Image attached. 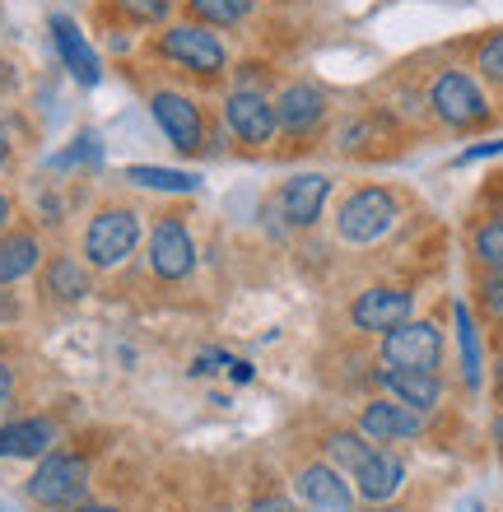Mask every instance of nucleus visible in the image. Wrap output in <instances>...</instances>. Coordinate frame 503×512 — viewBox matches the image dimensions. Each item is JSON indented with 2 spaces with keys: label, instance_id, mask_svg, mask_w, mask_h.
I'll use <instances>...</instances> for the list:
<instances>
[{
  "label": "nucleus",
  "instance_id": "31",
  "mask_svg": "<svg viewBox=\"0 0 503 512\" xmlns=\"http://www.w3.org/2000/svg\"><path fill=\"white\" fill-rule=\"evenodd\" d=\"M247 512H299V503L285 489H266V494H257V499L247 503Z\"/></svg>",
  "mask_w": 503,
  "mask_h": 512
},
{
  "label": "nucleus",
  "instance_id": "38",
  "mask_svg": "<svg viewBox=\"0 0 503 512\" xmlns=\"http://www.w3.org/2000/svg\"><path fill=\"white\" fill-rule=\"evenodd\" d=\"M494 401L503 405V354L494 359Z\"/></svg>",
  "mask_w": 503,
  "mask_h": 512
},
{
  "label": "nucleus",
  "instance_id": "24",
  "mask_svg": "<svg viewBox=\"0 0 503 512\" xmlns=\"http://www.w3.org/2000/svg\"><path fill=\"white\" fill-rule=\"evenodd\" d=\"M322 452H327V461L336 466V471L350 475L354 466H359V461L373 452V443H368L364 433L350 424V429H327V438H322Z\"/></svg>",
  "mask_w": 503,
  "mask_h": 512
},
{
  "label": "nucleus",
  "instance_id": "29",
  "mask_svg": "<svg viewBox=\"0 0 503 512\" xmlns=\"http://www.w3.org/2000/svg\"><path fill=\"white\" fill-rule=\"evenodd\" d=\"M126 19H136V24H164L168 14H173V0H112Z\"/></svg>",
  "mask_w": 503,
  "mask_h": 512
},
{
  "label": "nucleus",
  "instance_id": "26",
  "mask_svg": "<svg viewBox=\"0 0 503 512\" xmlns=\"http://www.w3.org/2000/svg\"><path fill=\"white\" fill-rule=\"evenodd\" d=\"M471 252L485 270H503V215H490L471 233Z\"/></svg>",
  "mask_w": 503,
  "mask_h": 512
},
{
  "label": "nucleus",
  "instance_id": "30",
  "mask_svg": "<svg viewBox=\"0 0 503 512\" xmlns=\"http://www.w3.org/2000/svg\"><path fill=\"white\" fill-rule=\"evenodd\" d=\"M476 298H480V312H485V317L503 322V270H485V275H480Z\"/></svg>",
  "mask_w": 503,
  "mask_h": 512
},
{
  "label": "nucleus",
  "instance_id": "9",
  "mask_svg": "<svg viewBox=\"0 0 503 512\" xmlns=\"http://www.w3.org/2000/svg\"><path fill=\"white\" fill-rule=\"evenodd\" d=\"M271 103H275V126H280V135H289V140H308V135H317L331 122V94L313 80L285 84Z\"/></svg>",
  "mask_w": 503,
  "mask_h": 512
},
{
  "label": "nucleus",
  "instance_id": "25",
  "mask_svg": "<svg viewBox=\"0 0 503 512\" xmlns=\"http://www.w3.org/2000/svg\"><path fill=\"white\" fill-rule=\"evenodd\" d=\"M457 336H462V378L466 387H480V336H476V317L466 303H457Z\"/></svg>",
  "mask_w": 503,
  "mask_h": 512
},
{
  "label": "nucleus",
  "instance_id": "27",
  "mask_svg": "<svg viewBox=\"0 0 503 512\" xmlns=\"http://www.w3.org/2000/svg\"><path fill=\"white\" fill-rule=\"evenodd\" d=\"M476 80L503 94V28L476 47Z\"/></svg>",
  "mask_w": 503,
  "mask_h": 512
},
{
  "label": "nucleus",
  "instance_id": "36",
  "mask_svg": "<svg viewBox=\"0 0 503 512\" xmlns=\"http://www.w3.org/2000/svg\"><path fill=\"white\" fill-rule=\"evenodd\" d=\"M10 154H14V145H10V131H5V126H0V173H5V168H10Z\"/></svg>",
  "mask_w": 503,
  "mask_h": 512
},
{
  "label": "nucleus",
  "instance_id": "10",
  "mask_svg": "<svg viewBox=\"0 0 503 512\" xmlns=\"http://www.w3.org/2000/svg\"><path fill=\"white\" fill-rule=\"evenodd\" d=\"M354 429L364 433L373 447H392V443H415V438H424V429H429V419L415 415L410 405L392 401V396H368L364 405H359V415H354Z\"/></svg>",
  "mask_w": 503,
  "mask_h": 512
},
{
  "label": "nucleus",
  "instance_id": "34",
  "mask_svg": "<svg viewBox=\"0 0 503 512\" xmlns=\"http://www.w3.org/2000/svg\"><path fill=\"white\" fill-rule=\"evenodd\" d=\"M10 396H14V368L0 364V405H10Z\"/></svg>",
  "mask_w": 503,
  "mask_h": 512
},
{
  "label": "nucleus",
  "instance_id": "39",
  "mask_svg": "<svg viewBox=\"0 0 503 512\" xmlns=\"http://www.w3.org/2000/svg\"><path fill=\"white\" fill-rule=\"evenodd\" d=\"M70 512H122V508H117V503H89L84 499L80 508H70Z\"/></svg>",
  "mask_w": 503,
  "mask_h": 512
},
{
  "label": "nucleus",
  "instance_id": "15",
  "mask_svg": "<svg viewBox=\"0 0 503 512\" xmlns=\"http://www.w3.org/2000/svg\"><path fill=\"white\" fill-rule=\"evenodd\" d=\"M373 378V387L382 391V396H392V401L410 405L415 415H434L438 405H443V378L438 373H415V368H373L368 373Z\"/></svg>",
  "mask_w": 503,
  "mask_h": 512
},
{
  "label": "nucleus",
  "instance_id": "1",
  "mask_svg": "<svg viewBox=\"0 0 503 512\" xmlns=\"http://www.w3.org/2000/svg\"><path fill=\"white\" fill-rule=\"evenodd\" d=\"M424 108L434 117L443 131L452 135H471V131H485L494 122V108H490V94H485V84L462 66H448L438 70L429 89H424Z\"/></svg>",
  "mask_w": 503,
  "mask_h": 512
},
{
  "label": "nucleus",
  "instance_id": "37",
  "mask_svg": "<svg viewBox=\"0 0 503 512\" xmlns=\"http://www.w3.org/2000/svg\"><path fill=\"white\" fill-rule=\"evenodd\" d=\"M490 438H494V452H499V461H503V410L494 415V424H490Z\"/></svg>",
  "mask_w": 503,
  "mask_h": 512
},
{
  "label": "nucleus",
  "instance_id": "20",
  "mask_svg": "<svg viewBox=\"0 0 503 512\" xmlns=\"http://www.w3.org/2000/svg\"><path fill=\"white\" fill-rule=\"evenodd\" d=\"M42 294L52 303H80L89 298V266L75 261V256H52L47 270H42Z\"/></svg>",
  "mask_w": 503,
  "mask_h": 512
},
{
  "label": "nucleus",
  "instance_id": "11",
  "mask_svg": "<svg viewBox=\"0 0 503 512\" xmlns=\"http://www.w3.org/2000/svg\"><path fill=\"white\" fill-rule=\"evenodd\" d=\"M294 503L308 512H354L359 508L350 475L336 471L327 457L303 461L299 471H294Z\"/></svg>",
  "mask_w": 503,
  "mask_h": 512
},
{
  "label": "nucleus",
  "instance_id": "17",
  "mask_svg": "<svg viewBox=\"0 0 503 512\" xmlns=\"http://www.w3.org/2000/svg\"><path fill=\"white\" fill-rule=\"evenodd\" d=\"M56 438H61V429L47 415L0 424V461H42L56 447Z\"/></svg>",
  "mask_w": 503,
  "mask_h": 512
},
{
  "label": "nucleus",
  "instance_id": "19",
  "mask_svg": "<svg viewBox=\"0 0 503 512\" xmlns=\"http://www.w3.org/2000/svg\"><path fill=\"white\" fill-rule=\"evenodd\" d=\"M38 266H42V243H38V233H28V229L0 233V289L19 284L24 275H33Z\"/></svg>",
  "mask_w": 503,
  "mask_h": 512
},
{
  "label": "nucleus",
  "instance_id": "40",
  "mask_svg": "<svg viewBox=\"0 0 503 512\" xmlns=\"http://www.w3.org/2000/svg\"><path fill=\"white\" fill-rule=\"evenodd\" d=\"M5 298V294H0ZM5 317H14V303H0V322H5Z\"/></svg>",
  "mask_w": 503,
  "mask_h": 512
},
{
  "label": "nucleus",
  "instance_id": "12",
  "mask_svg": "<svg viewBox=\"0 0 503 512\" xmlns=\"http://www.w3.org/2000/svg\"><path fill=\"white\" fill-rule=\"evenodd\" d=\"M150 117L177 154H201L205 149V108L196 98L177 94V89H159V94H150Z\"/></svg>",
  "mask_w": 503,
  "mask_h": 512
},
{
  "label": "nucleus",
  "instance_id": "33",
  "mask_svg": "<svg viewBox=\"0 0 503 512\" xmlns=\"http://www.w3.org/2000/svg\"><path fill=\"white\" fill-rule=\"evenodd\" d=\"M224 368H229V382H238V387H247V382L257 378V368L247 364V359H224Z\"/></svg>",
  "mask_w": 503,
  "mask_h": 512
},
{
  "label": "nucleus",
  "instance_id": "2",
  "mask_svg": "<svg viewBox=\"0 0 503 512\" xmlns=\"http://www.w3.org/2000/svg\"><path fill=\"white\" fill-rule=\"evenodd\" d=\"M401 215H406L401 196H396L392 187L368 182V187L345 191V201L336 205V219H331V224H336V238L345 247H373L401 224Z\"/></svg>",
  "mask_w": 503,
  "mask_h": 512
},
{
  "label": "nucleus",
  "instance_id": "42",
  "mask_svg": "<svg viewBox=\"0 0 503 512\" xmlns=\"http://www.w3.org/2000/svg\"><path fill=\"white\" fill-rule=\"evenodd\" d=\"M299 512H308V508H299Z\"/></svg>",
  "mask_w": 503,
  "mask_h": 512
},
{
  "label": "nucleus",
  "instance_id": "41",
  "mask_svg": "<svg viewBox=\"0 0 503 512\" xmlns=\"http://www.w3.org/2000/svg\"><path fill=\"white\" fill-rule=\"evenodd\" d=\"M0 84H5V61H0Z\"/></svg>",
  "mask_w": 503,
  "mask_h": 512
},
{
  "label": "nucleus",
  "instance_id": "18",
  "mask_svg": "<svg viewBox=\"0 0 503 512\" xmlns=\"http://www.w3.org/2000/svg\"><path fill=\"white\" fill-rule=\"evenodd\" d=\"M52 42H56V52H61V61H66V70L84 84V89H94V84L103 80L98 52L89 47V42H84L80 24H75L70 14H52Z\"/></svg>",
  "mask_w": 503,
  "mask_h": 512
},
{
  "label": "nucleus",
  "instance_id": "3",
  "mask_svg": "<svg viewBox=\"0 0 503 512\" xmlns=\"http://www.w3.org/2000/svg\"><path fill=\"white\" fill-rule=\"evenodd\" d=\"M89 485H94V471H89V457L80 452H47L38 461V471L28 475V499L47 512H70L89 499Z\"/></svg>",
  "mask_w": 503,
  "mask_h": 512
},
{
  "label": "nucleus",
  "instance_id": "32",
  "mask_svg": "<svg viewBox=\"0 0 503 512\" xmlns=\"http://www.w3.org/2000/svg\"><path fill=\"white\" fill-rule=\"evenodd\" d=\"M494 154H503V140H485V145H471L457 163H480V159H494Z\"/></svg>",
  "mask_w": 503,
  "mask_h": 512
},
{
  "label": "nucleus",
  "instance_id": "4",
  "mask_svg": "<svg viewBox=\"0 0 503 512\" xmlns=\"http://www.w3.org/2000/svg\"><path fill=\"white\" fill-rule=\"evenodd\" d=\"M140 238H145V219L131 205H103L89 229H84V266L94 270H117L126 256H136Z\"/></svg>",
  "mask_w": 503,
  "mask_h": 512
},
{
  "label": "nucleus",
  "instance_id": "7",
  "mask_svg": "<svg viewBox=\"0 0 503 512\" xmlns=\"http://www.w3.org/2000/svg\"><path fill=\"white\" fill-rule=\"evenodd\" d=\"M219 117H224V131L247 149H266V145H275V135H280L271 94H261L257 84H233L229 94H224Z\"/></svg>",
  "mask_w": 503,
  "mask_h": 512
},
{
  "label": "nucleus",
  "instance_id": "8",
  "mask_svg": "<svg viewBox=\"0 0 503 512\" xmlns=\"http://www.w3.org/2000/svg\"><path fill=\"white\" fill-rule=\"evenodd\" d=\"M415 317V294L401 289V284H368L350 298L345 308V322L359 331V336H387L401 322Z\"/></svg>",
  "mask_w": 503,
  "mask_h": 512
},
{
  "label": "nucleus",
  "instance_id": "23",
  "mask_svg": "<svg viewBox=\"0 0 503 512\" xmlns=\"http://www.w3.org/2000/svg\"><path fill=\"white\" fill-rule=\"evenodd\" d=\"M126 182L145 191H173V196H187V191L201 187L196 173H182V168H154V163H131L126 168Z\"/></svg>",
  "mask_w": 503,
  "mask_h": 512
},
{
  "label": "nucleus",
  "instance_id": "5",
  "mask_svg": "<svg viewBox=\"0 0 503 512\" xmlns=\"http://www.w3.org/2000/svg\"><path fill=\"white\" fill-rule=\"evenodd\" d=\"M159 56L173 61L177 70L196 75V80H224L229 75V47L205 24H168L159 33Z\"/></svg>",
  "mask_w": 503,
  "mask_h": 512
},
{
  "label": "nucleus",
  "instance_id": "14",
  "mask_svg": "<svg viewBox=\"0 0 503 512\" xmlns=\"http://www.w3.org/2000/svg\"><path fill=\"white\" fill-rule=\"evenodd\" d=\"M150 270L168 284L191 280L196 270V238H191L187 219L182 215H164L150 233Z\"/></svg>",
  "mask_w": 503,
  "mask_h": 512
},
{
  "label": "nucleus",
  "instance_id": "13",
  "mask_svg": "<svg viewBox=\"0 0 503 512\" xmlns=\"http://www.w3.org/2000/svg\"><path fill=\"white\" fill-rule=\"evenodd\" d=\"M331 191H336V177H331V173H299V177H289V182H280V187H275V215L285 219V229H294V233L313 229L317 219L327 215Z\"/></svg>",
  "mask_w": 503,
  "mask_h": 512
},
{
  "label": "nucleus",
  "instance_id": "35",
  "mask_svg": "<svg viewBox=\"0 0 503 512\" xmlns=\"http://www.w3.org/2000/svg\"><path fill=\"white\" fill-rule=\"evenodd\" d=\"M10 224H14V201L0 191V233H10Z\"/></svg>",
  "mask_w": 503,
  "mask_h": 512
},
{
  "label": "nucleus",
  "instance_id": "16",
  "mask_svg": "<svg viewBox=\"0 0 503 512\" xmlns=\"http://www.w3.org/2000/svg\"><path fill=\"white\" fill-rule=\"evenodd\" d=\"M354 499L364 503H392L406 489V461L396 457V447H373L359 466L350 471Z\"/></svg>",
  "mask_w": 503,
  "mask_h": 512
},
{
  "label": "nucleus",
  "instance_id": "28",
  "mask_svg": "<svg viewBox=\"0 0 503 512\" xmlns=\"http://www.w3.org/2000/svg\"><path fill=\"white\" fill-rule=\"evenodd\" d=\"M80 163H103V140H98L94 131H84V135H75V145L66 149V154H56L52 159V168H80Z\"/></svg>",
  "mask_w": 503,
  "mask_h": 512
},
{
  "label": "nucleus",
  "instance_id": "21",
  "mask_svg": "<svg viewBox=\"0 0 503 512\" xmlns=\"http://www.w3.org/2000/svg\"><path fill=\"white\" fill-rule=\"evenodd\" d=\"M382 117H387L382 108H368V112H359V117H350V122L336 131V149L340 154H359V149H368V145H392V126L378 131Z\"/></svg>",
  "mask_w": 503,
  "mask_h": 512
},
{
  "label": "nucleus",
  "instance_id": "6",
  "mask_svg": "<svg viewBox=\"0 0 503 512\" xmlns=\"http://www.w3.org/2000/svg\"><path fill=\"white\" fill-rule=\"evenodd\" d=\"M443 326L438 322H424V317H410L401 322L396 331L378 336V364L387 368H415V373H438L443 368Z\"/></svg>",
  "mask_w": 503,
  "mask_h": 512
},
{
  "label": "nucleus",
  "instance_id": "22",
  "mask_svg": "<svg viewBox=\"0 0 503 512\" xmlns=\"http://www.w3.org/2000/svg\"><path fill=\"white\" fill-rule=\"evenodd\" d=\"M257 0H187V14L191 24H205V28H238L252 19Z\"/></svg>",
  "mask_w": 503,
  "mask_h": 512
}]
</instances>
